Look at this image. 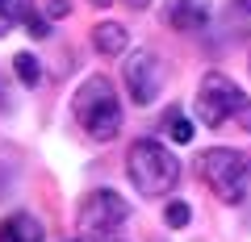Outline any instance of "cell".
<instances>
[{
    "label": "cell",
    "instance_id": "1",
    "mask_svg": "<svg viewBox=\"0 0 251 242\" xmlns=\"http://www.w3.org/2000/svg\"><path fill=\"white\" fill-rule=\"evenodd\" d=\"M72 113L92 142H113L122 134V100L105 75H88L72 96Z\"/></svg>",
    "mask_w": 251,
    "mask_h": 242
},
{
    "label": "cell",
    "instance_id": "2",
    "mask_svg": "<svg viewBox=\"0 0 251 242\" xmlns=\"http://www.w3.org/2000/svg\"><path fill=\"white\" fill-rule=\"evenodd\" d=\"M197 121L209 130L243 126L251 130V96L222 71H209L197 88Z\"/></svg>",
    "mask_w": 251,
    "mask_h": 242
},
{
    "label": "cell",
    "instance_id": "3",
    "mask_svg": "<svg viewBox=\"0 0 251 242\" xmlns=\"http://www.w3.org/2000/svg\"><path fill=\"white\" fill-rule=\"evenodd\" d=\"M197 171L222 205H243L251 197V154L230 151V146H214V151L197 154Z\"/></svg>",
    "mask_w": 251,
    "mask_h": 242
},
{
    "label": "cell",
    "instance_id": "4",
    "mask_svg": "<svg viewBox=\"0 0 251 242\" xmlns=\"http://www.w3.org/2000/svg\"><path fill=\"white\" fill-rule=\"evenodd\" d=\"M126 171H130V184H134L143 197H168L180 184V159L155 138H138L126 154Z\"/></svg>",
    "mask_w": 251,
    "mask_h": 242
},
{
    "label": "cell",
    "instance_id": "5",
    "mask_svg": "<svg viewBox=\"0 0 251 242\" xmlns=\"http://www.w3.org/2000/svg\"><path fill=\"white\" fill-rule=\"evenodd\" d=\"M126 217H130V205H126V197H117L113 188L88 192V197L80 200V209H75V221H80L84 234H113Z\"/></svg>",
    "mask_w": 251,
    "mask_h": 242
},
{
    "label": "cell",
    "instance_id": "6",
    "mask_svg": "<svg viewBox=\"0 0 251 242\" xmlns=\"http://www.w3.org/2000/svg\"><path fill=\"white\" fill-rule=\"evenodd\" d=\"M126 88L134 105H155L163 92V63L155 50H134L126 59Z\"/></svg>",
    "mask_w": 251,
    "mask_h": 242
},
{
    "label": "cell",
    "instance_id": "7",
    "mask_svg": "<svg viewBox=\"0 0 251 242\" xmlns=\"http://www.w3.org/2000/svg\"><path fill=\"white\" fill-rule=\"evenodd\" d=\"M42 221H38L34 213H9L4 221H0V242H42Z\"/></svg>",
    "mask_w": 251,
    "mask_h": 242
},
{
    "label": "cell",
    "instance_id": "8",
    "mask_svg": "<svg viewBox=\"0 0 251 242\" xmlns=\"http://www.w3.org/2000/svg\"><path fill=\"white\" fill-rule=\"evenodd\" d=\"M205 21H209L205 4H197V0H172V9H168V25L172 29L193 34V29H205Z\"/></svg>",
    "mask_w": 251,
    "mask_h": 242
},
{
    "label": "cell",
    "instance_id": "9",
    "mask_svg": "<svg viewBox=\"0 0 251 242\" xmlns=\"http://www.w3.org/2000/svg\"><path fill=\"white\" fill-rule=\"evenodd\" d=\"M92 46H97V54H126V46H130V34H126L122 21H100L97 29H92Z\"/></svg>",
    "mask_w": 251,
    "mask_h": 242
},
{
    "label": "cell",
    "instance_id": "10",
    "mask_svg": "<svg viewBox=\"0 0 251 242\" xmlns=\"http://www.w3.org/2000/svg\"><path fill=\"white\" fill-rule=\"evenodd\" d=\"M29 0H0V38L9 34L17 21H29Z\"/></svg>",
    "mask_w": 251,
    "mask_h": 242
},
{
    "label": "cell",
    "instance_id": "11",
    "mask_svg": "<svg viewBox=\"0 0 251 242\" xmlns=\"http://www.w3.org/2000/svg\"><path fill=\"white\" fill-rule=\"evenodd\" d=\"M13 67H17V80L25 84V88H38V80H42V67H38V59L29 50H21L17 59H13Z\"/></svg>",
    "mask_w": 251,
    "mask_h": 242
},
{
    "label": "cell",
    "instance_id": "12",
    "mask_svg": "<svg viewBox=\"0 0 251 242\" xmlns=\"http://www.w3.org/2000/svg\"><path fill=\"white\" fill-rule=\"evenodd\" d=\"M163 221H168L172 230H184V225L193 221V209H188L184 200H168V209H163Z\"/></svg>",
    "mask_w": 251,
    "mask_h": 242
},
{
    "label": "cell",
    "instance_id": "13",
    "mask_svg": "<svg viewBox=\"0 0 251 242\" xmlns=\"http://www.w3.org/2000/svg\"><path fill=\"white\" fill-rule=\"evenodd\" d=\"M168 138L172 142H193V121L184 113H168Z\"/></svg>",
    "mask_w": 251,
    "mask_h": 242
},
{
    "label": "cell",
    "instance_id": "14",
    "mask_svg": "<svg viewBox=\"0 0 251 242\" xmlns=\"http://www.w3.org/2000/svg\"><path fill=\"white\" fill-rule=\"evenodd\" d=\"M67 13H72V0H46V17H50V21L67 17Z\"/></svg>",
    "mask_w": 251,
    "mask_h": 242
},
{
    "label": "cell",
    "instance_id": "15",
    "mask_svg": "<svg viewBox=\"0 0 251 242\" xmlns=\"http://www.w3.org/2000/svg\"><path fill=\"white\" fill-rule=\"evenodd\" d=\"M130 4H134V9H147V4H151V0H130Z\"/></svg>",
    "mask_w": 251,
    "mask_h": 242
},
{
    "label": "cell",
    "instance_id": "16",
    "mask_svg": "<svg viewBox=\"0 0 251 242\" xmlns=\"http://www.w3.org/2000/svg\"><path fill=\"white\" fill-rule=\"evenodd\" d=\"M0 109H4V88H0Z\"/></svg>",
    "mask_w": 251,
    "mask_h": 242
},
{
    "label": "cell",
    "instance_id": "17",
    "mask_svg": "<svg viewBox=\"0 0 251 242\" xmlns=\"http://www.w3.org/2000/svg\"><path fill=\"white\" fill-rule=\"evenodd\" d=\"M92 4H109V0H92Z\"/></svg>",
    "mask_w": 251,
    "mask_h": 242
},
{
    "label": "cell",
    "instance_id": "18",
    "mask_svg": "<svg viewBox=\"0 0 251 242\" xmlns=\"http://www.w3.org/2000/svg\"><path fill=\"white\" fill-rule=\"evenodd\" d=\"M105 242H117V238H105Z\"/></svg>",
    "mask_w": 251,
    "mask_h": 242
},
{
    "label": "cell",
    "instance_id": "19",
    "mask_svg": "<svg viewBox=\"0 0 251 242\" xmlns=\"http://www.w3.org/2000/svg\"><path fill=\"white\" fill-rule=\"evenodd\" d=\"M72 242H80V238H72Z\"/></svg>",
    "mask_w": 251,
    "mask_h": 242
}]
</instances>
